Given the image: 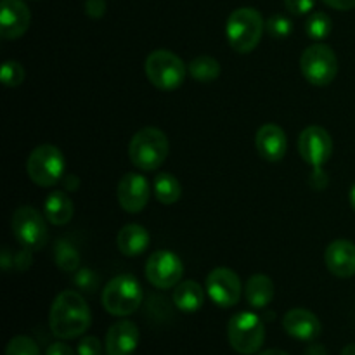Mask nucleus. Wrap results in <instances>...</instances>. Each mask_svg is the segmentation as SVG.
Segmentation results:
<instances>
[{
  "label": "nucleus",
  "instance_id": "obj_29",
  "mask_svg": "<svg viewBox=\"0 0 355 355\" xmlns=\"http://www.w3.org/2000/svg\"><path fill=\"white\" fill-rule=\"evenodd\" d=\"M266 28L267 31H269L270 37L283 40V38H288L291 35V31H293V23H291L286 16H283V14H274V16H270L269 19H267Z\"/></svg>",
  "mask_w": 355,
  "mask_h": 355
},
{
  "label": "nucleus",
  "instance_id": "obj_13",
  "mask_svg": "<svg viewBox=\"0 0 355 355\" xmlns=\"http://www.w3.org/2000/svg\"><path fill=\"white\" fill-rule=\"evenodd\" d=\"M149 196H151V187L144 175L127 173L118 184V201H120V207L128 214H139L144 210Z\"/></svg>",
  "mask_w": 355,
  "mask_h": 355
},
{
  "label": "nucleus",
  "instance_id": "obj_19",
  "mask_svg": "<svg viewBox=\"0 0 355 355\" xmlns=\"http://www.w3.org/2000/svg\"><path fill=\"white\" fill-rule=\"evenodd\" d=\"M118 250L127 257H137L148 250L151 236L142 225L127 224L118 232Z\"/></svg>",
  "mask_w": 355,
  "mask_h": 355
},
{
  "label": "nucleus",
  "instance_id": "obj_41",
  "mask_svg": "<svg viewBox=\"0 0 355 355\" xmlns=\"http://www.w3.org/2000/svg\"><path fill=\"white\" fill-rule=\"evenodd\" d=\"M340 355H355V343H350V345H347L345 349L342 350V354Z\"/></svg>",
  "mask_w": 355,
  "mask_h": 355
},
{
  "label": "nucleus",
  "instance_id": "obj_8",
  "mask_svg": "<svg viewBox=\"0 0 355 355\" xmlns=\"http://www.w3.org/2000/svg\"><path fill=\"white\" fill-rule=\"evenodd\" d=\"M304 78L315 87H326L336 78L338 59L335 51L326 44H314L304 51L300 58Z\"/></svg>",
  "mask_w": 355,
  "mask_h": 355
},
{
  "label": "nucleus",
  "instance_id": "obj_32",
  "mask_svg": "<svg viewBox=\"0 0 355 355\" xmlns=\"http://www.w3.org/2000/svg\"><path fill=\"white\" fill-rule=\"evenodd\" d=\"M284 6L295 16H305L315 6V0H284Z\"/></svg>",
  "mask_w": 355,
  "mask_h": 355
},
{
  "label": "nucleus",
  "instance_id": "obj_25",
  "mask_svg": "<svg viewBox=\"0 0 355 355\" xmlns=\"http://www.w3.org/2000/svg\"><path fill=\"white\" fill-rule=\"evenodd\" d=\"M54 259L55 263H58L59 269L62 272H76L80 266V253L76 252V248L73 245H69L68 241L64 239H59L55 243V248H54Z\"/></svg>",
  "mask_w": 355,
  "mask_h": 355
},
{
  "label": "nucleus",
  "instance_id": "obj_28",
  "mask_svg": "<svg viewBox=\"0 0 355 355\" xmlns=\"http://www.w3.org/2000/svg\"><path fill=\"white\" fill-rule=\"evenodd\" d=\"M24 71L23 64L17 61H6L2 64V71H0V78L6 87H19L24 82Z\"/></svg>",
  "mask_w": 355,
  "mask_h": 355
},
{
  "label": "nucleus",
  "instance_id": "obj_35",
  "mask_svg": "<svg viewBox=\"0 0 355 355\" xmlns=\"http://www.w3.org/2000/svg\"><path fill=\"white\" fill-rule=\"evenodd\" d=\"M45 355H76V354L69 345H66V343L62 342H58V343H52V345L49 347Z\"/></svg>",
  "mask_w": 355,
  "mask_h": 355
},
{
  "label": "nucleus",
  "instance_id": "obj_34",
  "mask_svg": "<svg viewBox=\"0 0 355 355\" xmlns=\"http://www.w3.org/2000/svg\"><path fill=\"white\" fill-rule=\"evenodd\" d=\"M85 12L94 19H99L106 12V2L104 0H87L85 2Z\"/></svg>",
  "mask_w": 355,
  "mask_h": 355
},
{
  "label": "nucleus",
  "instance_id": "obj_4",
  "mask_svg": "<svg viewBox=\"0 0 355 355\" xmlns=\"http://www.w3.org/2000/svg\"><path fill=\"white\" fill-rule=\"evenodd\" d=\"M142 288L130 274L113 277L103 290V305L111 315L125 318L141 307Z\"/></svg>",
  "mask_w": 355,
  "mask_h": 355
},
{
  "label": "nucleus",
  "instance_id": "obj_39",
  "mask_svg": "<svg viewBox=\"0 0 355 355\" xmlns=\"http://www.w3.org/2000/svg\"><path fill=\"white\" fill-rule=\"evenodd\" d=\"M64 186H66V189L75 191L76 187H78V179H76L75 175H68L64 180Z\"/></svg>",
  "mask_w": 355,
  "mask_h": 355
},
{
  "label": "nucleus",
  "instance_id": "obj_31",
  "mask_svg": "<svg viewBox=\"0 0 355 355\" xmlns=\"http://www.w3.org/2000/svg\"><path fill=\"white\" fill-rule=\"evenodd\" d=\"M78 355H103V345L96 336H83L76 349Z\"/></svg>",
  "mask_w": 355,
  "mask_h": 355
},
{
  "label": "nucleus",
  "instance_id": "obj_1",
  "mask_svg": "<svg viewBox=\"0 0 355 355\" xmlns=\"http://www.w3.org/2000/svg\"><path fill=\"white\" fill-rule=\"evenodd\" d=\"M92 322V314L80 293L73 290H66L54 298L49 314L54 336L61 340H71L82 336Z\"/></svg>",
  "mask_w": 355,
  "mask_h": 355
},
{
  "label": "nucleus",
  "instance_id": "obj_5",
  "mask_svg": "<svg viewBox=\"0 0 355 355\" xmlns=\"http://www.w3.org/2000/svg\"><path fill=\"white\" fill-rule=\"evenodd\" d=\"M227 338L232 349L241 355L259 354L266 342V326L253 312L232 315L227 326Z\"/></svg>",
  "mask_w": 355,
  "mask_h": 355
},
{
  "label": "nucleus",
  "instance_id": "obj_40",
  "mask_svg": "<svg viewBox=\"0 0 355 355\" xmlns=\"http://www.w3.org/2000/svg\"><path fill=\"white\" fill-rule=\"evenodd\" d=\"M257 355H288L283 350H277V349H270V350H263V352H259Z\"/></svg>",
  "mask_w": 355,
  "mask_h": 355
},
{
  "label": "nucleus",
  "instance_id": "obj_3",
  "mask_svg": "<svg viewBox=\"0 0 355 355\" xmlns=\"http://www.w3.org/2000/svg\"><path fill=\"white\" fill-rule=\"evenodd\" d=\"M263 33V19L260 12L253 7H239L229 16L225 24V35L239 54H248L257 45L260 44V38Z\"/></svg>",
  "mask_w": 355,
  "mask_h": 355
},
{
  "label": "nucleus",
  "instance_id": "obj_18",
  "mask_svg": "<svg viewBox=\"0 0 355 355\" xmlns=\"http://www.w3.org/2000/svg\"><path fill=\"white\" fill-rule=\"evenodd\" d=\"M283 328L293 338L300 342H314L321 335V322L307 309H293L286 312L283 319Z\"/></svg>",
  "mask_w": 355,
  "mask_h": 355
},
{
  "label": "nucleus",
  "instance_id": "obj_30",
  "mask_svg": "<svg viewBox=\"0 0 355 355\" xmlns=\"http://www.w3.org/2000/svg\"><path fill=\"white\" fill-rule=\"evenodd\" d=\"M73 281H75V284L80 290L87 291V293H92L97 288V284H99V277H97V274L94 272L92 269H89V267H83V269L76 270Z\"/></svg>",
  "mask_w": 355,
  "mask_h": 355
},
{
  "label": "nucleus",
  "instance_id": "obj_17",
  "mask_svg": "<svg viewBox=\"0 0 355 355\" xmlns=\"http://www.w3.org/2000/svg\"><path fill=\"white\" fill-rule=\"evenodd\" d=\"M326 267L336 277L355 276V245L347 239H336L326 248Z\"/></svg>",
  "mask_w": 355,
  "mask_h": 355
},
{
  "label": "nucleus",
  "instance_id": "obj_10",
  "mask_svg": "<svg viewBox=\"0 0 355 355\" xmlns=\"http://www.w3.org/2000/svg\"><path fill=\"white\" fill-rule=\"evenodd\" d=\"M182 272V260L173 252H166V250L155 252L146 263V277L153 286L159 290L175 288L180 283Z\"/></svg>",
  "mask_w": 355,
  "mask_h": 355
},
{
  "label": "nucleus",
  "instance_id": "obj_12",
  "mask_svg": "<svg viewBox=\"0 0 355 355\" xmlns=\"http://www.w3.org/2000/svg\"><path fill=\"white\" fill-rule=\"evenodd\" d=\"M298 151L305 163L315 166H324L333 155V139L326 128L312 125L307 127L298 137Z\"/></svg>",
  "mask_w": 355,
  "mask_h": 355
},
{
  "label": "nucleus",
  "instance_id": "obj_21",
  "mask_svg": "<svg viewBox=\"0 0 355 355\" xmlns=\"http://www.w3.org/2000/svg\"><path fill=\"white\" fill-rule=\"evenodd\" d=\"M245 297L253 309H266L274 298V283L266 274H255L246 283Z\"/></svg>",
  "mask_w": 355,
  "mask_h": 355
},
{
  "label": "nucleus",
  "instance_id": "obj_38",
  "mask_svg": "<svg viewBox=\"0 0 355 355\" xmlns=\"http://www.w3.org/2000/svg\"><path fill=\"white\" fill-rule=\"evenodd\" d=\"M305 355H328L326 354V347L321 343H312L309 345V349L305 350Z\"/></svg>",
  "mask_w": 355,
  "mask_h": 355
},
{
  "label": "nucleus",
  "instance_id": "obj_27",
  "mask_svg": "<svg viewBox=\"0 0 355 355\" xmlns=\"http://www.w3.org/2000/svg\"><path fill=\"white\" fill-rule=\"evenodd\" d=\"M6 355H42L40 349L30 336L17 335L7 343Z\"/></svg>",
  "mask_w": 355,
  "mask_h": 355
},
{
  "label": "nucleus",
  "instance_id": "obj_33",
  "mask_svg": "<svg viewBox=\"0 0 355 355\" xmlns=\"http://www.w3.org/2000/svg\"><path fill=\"white\" fill-rule=\"evenodd\" d=\"M328 182H329L328 173L324 172V168H322V166H315V168L312 170L311 177H309V184H311L312 189H315V191L326 189Z\"/></svg>",
  "mask_w": 355,
  "mask_h": 355
},
{
  "label": "nucleus",
  "instance_id": "obj_7",
  "mask_svg": "<svg viewBox=\"0 0 355 355\" xmlns=\"http://www.w3.org/2000/svg\"><path fill=\"white\" fill-rule=\"evenodd\" d=\"M28 177L40 187H52L64 175V156L52 144H42L30 153L26 162Z\"/></svg>",
  "mask_w": 355,
  "mask_h": 355
},
{
  "label": "nucleus",
  "instance_id": "obj_23",
  "mask_svg": "<svg viewBox=\"0 0 355 355\" xmlns=\"http://www.w3.org/2000/svg\"><path fill=\"white\" fill-rule=\"evenodd\" d=\"M153 191H155L156 200L163 205L177 203L182 194L180 182L172 173H158L153 180Z\"/></svg>",
  "mask_w": 355,
  "mask_h": 355
},
{
  "label": "nucleus",
  "instance_id": "obj_22",
  "mask_svg": "<svg viewBox=\"0 0 355 355\" xmlns=\"http://www.w3.org/2000/svg\"><path fill=\"white\" fill-rule=\"evenodd\" d=\"M44 215L51 224L64 225L73 217V203L64 191H52L45 200Z\"/></svg>",
  "mask_w": 355,
  "mask_h": 355
},
{
  "label": "nucleus",
  "instance_id": "obj_26",
  "mask_svg": "<svg viewBox=\"0 0 355 355\" xmlns=\"http://www.w3.org/2000/svg\"><path fill=\"white\" fill-rule=\"evenodd\" d=\"M333 30V23L329 19L328 14L324 12H314L309 16L307 23H305V33L309 35V38L312 40H324L329 37Z\"/></svg>",
  "mask_w": 355,
  "mask_h": 355
},
{
  "label": "nucleus",
  "instance_id": "obj_24",
  "mask_svg": "<svg viewBox=\"0 0 355 355\" xmlns=\"http://www.w3.org/2000/svg\"><path fill=\"white\" fill-rule=\"evenodd\" d=\"M187 71L194 80L201 83H210L220 76V64L211 55H198L187 66Z\"/></svg>",
  "mask_w": 355,
  "mask_h": 355
},
{
  "label": "nucleus",
  "instance_id": "obj_9",
  "mask_svg": "<svg viewBox=\"0 0 355 355\" xmlns=\"http://www.w3.org/2000/svg\"><path fill=\"white\" fill-rule=\"evenodd\" d=\"M10 229L17 243L30 252H38L47 245L49 231L45 224V215L35 210L33 207L26 205V207L17 208L10 220Z\"/></svg>",
  "mask_w": 355,
  "mask_h": 355
},
{
  "label": "nucleus",
  "instance_id": "obj_20",
  "mask_svg": "<svg viewBox=\"0 0 355 355\" xmlns=\"http://www.w3.org/2000/svg\"><path fill=\"white\" fill-rule=\"evenodd\" d=\"M173 304L179 311L186 314L200 311L205 304V291L196 281H184L175 286L173 291Z\"/></svg>",
  "mask_w": 355,
  "mask_h": 355
},
{
  "label": "nucleus",
  "instance_id": "obj_15",
  "mask_svg": "<svg viewBox=\"0 0 355 355\" xmlns=\"http://www.w3.org/2000/svg\"><path fill=\"white\" fill-rule=\"evenodd\" d=\"M255 146L259 155L266 162L277 163L284 158L288 151V139L283 128L276 123H266L259 128L255 135Z\"/></svg>",
  "mask_w": 355,
  "mask_h": 355
},
{
  "label": "nucleus",
  "instance_id": "obj_14",
  "mask_svg": "<svg viewBox=\"0 0 355 355\" xmlns=\"http://www.w3.org/2000/svg\"><path fill=\"white\" fill-rule=\"evenodd\" d=\"M31 14L23 0H2L0 7V35L6 40L23 37L30 28Z\"/></svg>",
  "mask_w": 355,
  "mask_h": 355
},
{
  "label": "nucleus",
  "instance_id": "obj_2",
  "mask_svg": "<svg viewBox=\"0 0 355 355\" xmlns=\"http://www.w3.org/2000/svg\"><path fill=\"white\" fill-rule=\"evenodd\" d=\"M168 139L159 128L146 127L135 132L128 144V156L137 168L153 172L159 168L168 156Z\"/></svg>",
  "mask_w": 355,
  "mask_h": 355
},
{
  "label": "nucleus",
  "instance_id": "obj_11",
  "mask_svg": "<svg viewBox=\"0 0 355 355\" xmlns=\"http://www.w3.org/2000/svg\"><path fill=\"white\" fill-rule=\"evenodd\" d=\"M241 281L234 270L217 267L207 277V291L210 300L218 307H234L241 298Z\"/></svg>",
  "mask_w": 355,
  "mask_h": 355
},
{
  "label": "nucleus",
  "instance_id": "obj_42",
  "mask_svg": "<svg viewBox=\"0 0 355 355\" xmlns=\"http://www.w3.org/2000/svg\"><path fill=\"white\" fill-rule=\"evenodd\" d=\"M350 205H352V208L355 210V186L350 189Z\"/></svg>",
  "mask_w": 355,
  "mask_h": 355
},
{
  "label": "nucleus",
  "instance_id": "obj_37",
  "mask_svg": "<svg viewBox=\"0 0 355 355\" xmlns=\"http://www.w3.org/2000/svg\"><path fill=\"white\" fill-rule=\"evenodd\" d=\"M322 2L336 10H350L355 7V0H322Z\"/></svg>",
  "mask_w": 355,
  "mask_h": 355
},
{
  "label": "nucleus",
  "instance_id": "obj_6",
  "mask_svg": "<svg viewBox=\"0 0 355 355\" xmlns=\"http://www.w3.org/2000/svg\"><path fill=\"white\" fill-rule=\"evenodd\" d=\"M144 68L149 82L159 90H173L182 85L187 71L182 59L165 49L153 51L146 59Z\"/></svg>",
  "mask_w": 355,
  "mask_h": 355
},
{
  "label": "nucleus",
  "instance_id": "obj_36",
  "mask_svg": "<svg viewBox=\"0 0 355 355\" xmlns=\"http://www.w3.org/2000/svg\"><path fill=\"white\" fill-rule=\"evenodd\" d=\"M12 260H14V263H16V266H17V269L24 270V269H26V267H30V263H31L30 250L24 248L23 252L17 253V255H14Z\"/></svg>",
  "mask_w": 355,
  "mask_h": 355
},
{
  "label": "nucleus",
  "instance_id": "obj_16",
  "mask_svg": "<svg viewBox=\"0 0 355 355\" xmlns=\"http://www.w3.org/2000/svg\"><path fill=\"white\" fill-rule=\"evenodd\" d=\"M141 333L135 322L118 321L107 329L106 354L107 355H132L139 345Z\"/></svg>",
  "mask_w": 355,
  "mask_h": 355
}]
</instances>
